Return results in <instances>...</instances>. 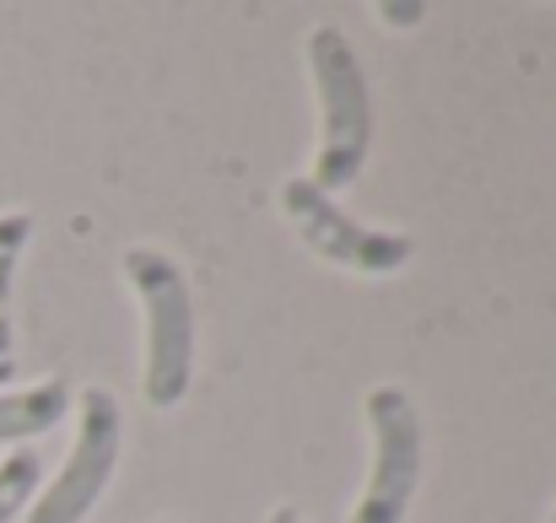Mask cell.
<instances>
[{
    "label": "cell",
    "instance_id": "ba28073f",
    "mask_svg": "<svg viewBox=\"0 0 556 523\" xmlns=\"http://www.w3.org/2000/svg\"><path fill=\"white\" fill-rule=\"evenodd\" d=\"M38 486H43L38 454H33V448L5 454V459H0V523H11L16 513H27L33 497H38Z\"/></svg>",
    "mask_w": 556,
    "mask_h": 523
},
{
    "label": "cell",
    "instance_id": "7a4b0ae2",
    "mask_svg": "<svg viewBox=\"0 0 556 523\" xmlns=\"http://www.w3.org/2000/svg\"><path fill=\"white\" fill-rule=\"evenodd\" d=\"M308 76L319 98V152H314V183L325 194H341L363 178L372 152V92L368 71L341 27L308 33Z\"/></svg>",
    "mask_w": 556,
    "mask_h": 523
},
{
    "label": "cell",
    "instance_id": "277c9868",
    "mask_svg": "<svg viewBox=\"0 0 556 523\" xmlns=\"http://www.w3.org/2000/svg\"><path fill=\"white\" fill-rule=\"evenodd\" d=\"M363 416L372 432V470L346 523H405L421 486V443H427L416 399L400 383H378L363 399Z\"/></svg>",
    "mask_w": 556,
    "mask_h": 523
},
{
    "label": "cell",
    "instance_id": "6da1fadb",
    "mask_svg": "<svg viewBox=\"0 0 556 523\" xmlns=\"http://www.w3.org/2000/svg\"><path fill=\"white\" fill-rule=\"evenodd\" d=\"M125 281L141 297L147 356H141V399L152 410L185 405L194 383V292L185 265L152 243H136L125 254Z\"/></svg>",
    "mask_w": 556,
    "mask_h": 523
},
{
    "label": "cell",
    "instance_id": "7c38bea8",
    "mask_svg": "<svg viewBox=\"0 0 556 523\" xmlns=\"http://www.w3.org/2000/svg\"><path fill=\"white\" fill-rule=\"evenodd\" d=\"M552 523H556V513H552Z\"/></svg>",
    "mask_w": 556,
    "mask_h": 523
},
{
    "label": "cell",
    "instance_id": "5b68a950",
    "mask_svg": "<svg viewBox=\"0 0 556 523\" xmlns=\"http://www.w3.org/2000/svg\"><path fill=\"white\" fill-rule=\"evenodd\" d=\"M281 211L298 232V243H308V254L341 265V270H357V276H394L416 259V238L405 232H378L363 227L352 211H341L336 194H325L314 178H287L281 183Z\"/></svg>",
    "mask_w": 556,
    "mask_h": 523
},
{
    "label": "cell",
    "instance_id": "30bf717a",
    "mask_svg": "<svg viewBox=\"0 0 556 523\" xmlns=\"http://www.w3.org/2000/svg\"><path fill=\"white\" fill-rule=\"evenodd\" d=\"M265 523H303V513H298V508H276Z\"/></svg>",
    "mask_w": 556,
    "mask_h": 523
},
{
    "label": "cell",
    "instance_id": "52a82bcc",
    "mask_svg": "<svg viewBox=\"0 0 556 523\" xmlns=\"http://www.w3.org/2000/svg\"><path fill=\"white\" fill-rule=\"evenodd\" d=\"M33 243V216L27 211H5L0 216V388L16 378V330H11V286L22 270V254Z\"/></svg>",
    "mask_w": 556,
    "mask_h": 523
},
{
    "label": "cell",
    "instance_id": "9c48e42d",
    "mask_svg": "<svg viewBox=\"0 0 556 523\" xmlns=\"http://www.w3.org/2000/svg\"><path fill=\"white\" fill-rule=\"evenodd\" d=\"M421 16H427V5H421V0H378V22H383V27H394V33L421 27Z\"/></svg>",
    "mask_w": 556,
    "mask_h": 523
},
{
    "label": "cell",
    "instance_id": "8fae6325",
    "mask_svg": "<svg viewBox=\"0 0 556 523\" xmlns=\"http://www.w3.org/2000/svg\"><path fill=\"white\" fill-rule=\"evenodd\" d=\"M157 523H174V519H157Z\"/></svg>",
    "mask_w": 556,
    "mask_h": 523
},
{
    "label": "cell",
    "instance_id": "8992f818",
    "mask_svg": "<svg viewBox=\"0 0 556 523\" xmlns=\"http://www.w3.org/2000/svg\"><path fill=\"white\" fill-rule=\"evenodd\" d=\"M65 416H71V388H65L60 378L11 388V394H0V443L43 437V432H54Z\"/></svg>",
    "mask_w": 556,
    "mask_h": 523
},
{
    "label": "cell",
    "instance_id": "3957f363",
    "mask_svg": "<svg viewBox=\"0 0 556 523\" xmlns=\"http://www.w3.org/2000/svg\"><path fill=\"white\" fill-rule=\"evenodd\" d=\"M119 443H125V421H119V399L109 388H81L76 394V443L71 459L60 464V475L33 497L27 523H87V513L103 502L114 464H119Z\"/></svg>",
    "mask_w": 556,
    "mask_h": 523
}]
</instances>
